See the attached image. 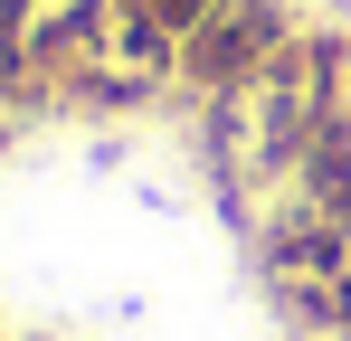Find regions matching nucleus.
<instances>
[{"mask_svg": "<svg viewBox=\"0 0 351 341\" xmlns=\"http://www.w3.org/2000/svg\"><path fill=\"white\" fill-rule=\"evenodd\" d=\"M247 105H256V162H304V142L332 123V48L323 38H285L276 66L247 86Z\"/></svg>", "mask_w": 351, "mask_h": 341, "instance_id": "f257e3e1", "label": "nucleus"}, {"mask_svg": "<svg viewBox=\"0 0 351 341\" xmlns=\"http://www.w3.org/2000/svg\"><path fill=\"white\" fill-rule=\"evenodd\" d=\"M29 10H38V0H0V38H10V29H19Z\"/></svg>", "mask_w": 351, "mask_h": 341, "instance_id": "20e7f679", "label": "nucleus"}, {"mask_svg": "<svg viewBox=\"0 0 351 341\" xmlns=\"http://www.w3.org/2000/svg\"><path fill=\"white\" fill-rule=\"evenodd\" d=\"M123 10H143L152 29H171V38H190V29H199V19H209L219 0H123Z\"/></svg>", "mask_w": 351, "mask_h": 341, "instance_id": "7ed1b4c3", "label": "nucleus"}, {"mask_svg": "<svg viewBox=\"0 0 351 341\" xmlns=\"http://www.w3.org/2000/svg\"><path fill=\"white\" fill-rule=\"evenodd\" d=\"M285 48V10L276 0H219L190 38H180V76L199 86V95H247L266 66Z\"/></svg>", "mask_w": 351, "mask_h": 341, "instance_id": "f03ea898", "label": "nucleus"}]
</instances>
